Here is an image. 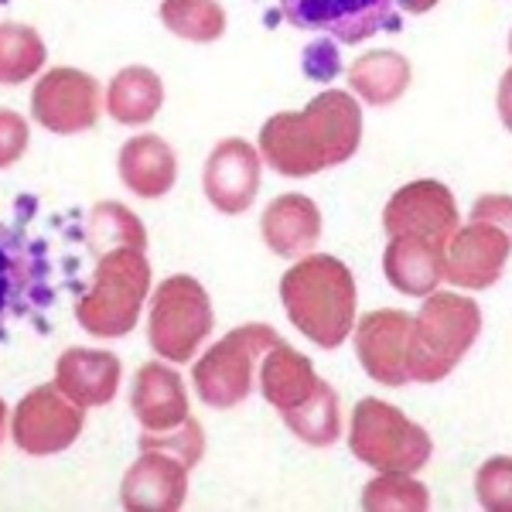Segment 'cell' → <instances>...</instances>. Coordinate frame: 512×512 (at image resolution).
<instances>
[{
	"mask_svg": "<svg viewBox=\"0 0 512 512\" xmlns=\"http://www.w3.org/2000/svg\"><path fill=\"white\" fill-rule=\"evenodd\" d=\"M130 410L144 431H171L188 417V393L181 376L164 362H147L137 369L134 390H130Z\"/></svg>",
	"mask_w": 512,
	"mask_h": 512,
	"instance_id": "17",
	"label": "cell"
},
{
	"mask_svg": "<svg viewBox=\"0 0 512 512\" xmlns=\"http://www.w3.org/2000/svg\"><path fill=\"white\" fill-rule=\"evenodd\" d=\"M151 287V263L144 250L120 246L96 260L93 291L76 304V321L96 338H120L137 325Z\"/></svg>",
	"mask_w": 512,
	"mask_h": 512,
	"instance_id": "4",
	"label": "cell"
},
{
	"mask_svg": "<svg viewBox=\"0 0 512 512\" xmlns=\"http://www.w3.org/2000/svg\"><path fill=\"white\" fill-rule=\"evenodd\" d=\"M212 325H216L212 301L195 277L175 274L154 291L147 338H151V349L158 352L161 359L188 362L202 349Z\"/></svg>",
	"mask_w": 512,
	"mask_h": 512,
	"instance_id": "7",
	"label": "cell"
},
{
	"mask_svg": "<svg viewBox=\"0 0 512 512\" xmlns=\"http://www.w3.org/2000/svg\"><path fill=\"white\" fill-rule=\"evenodd\" d=\"M28 151V120L14 110H0V168H11Z\"/></svg>",
	"mask_w": 512,
	"mask_h": 512,
	"instance_id": "32",
	"label": "cell"
},
{
	"mask_svg": "<svg viewBox=\"0 0 512 512\" xmlns=\"http://www.w3.org/2000/svg\"><path fill=\"white\" fill-rule=\"evenodd\" d=\"M386 280L407 297H427L444 280V246L420 236H390L383 253Z\"/></svg>",
	"mask_w": 512,
	"mask_h": 512,
	"instance_id": "20",
	"label": "cell"
},
{
	"mask_svg": "<svg viewBox=\"0 0 512 512\" xmlns=\"http://www.w3.org/2000/svg\"><path fill=\"white\" fill-rule=\"evenodd\" d=\"M291 325L321 349H338L355 328V280L338 256L308 253L280 280Z\"/></svg>",
	"mask_w": 512,
	"mask_h": 512,
	"instance_id": "2",
	"label": "cell"
},
{
	"mask_svg": "<svg viewBox=\"0 0 512 512\" xmlns=\"http://www.w3.org/2000/svg\"><path fill=\"white\" fill-rule=\"evenodd\" d=\"M287 427L294 431V437H301L311 448H328L338 441L342 434V417H338V393L332 390V383L321 379L318 390L308 396L304 403H297L294 410L280 414Z\"/></svg>",
	"mask_w": 512,
	"mask_h": 512,
	"instance_id": "25",
	"label": "cell"
},
{
	"mask_svg": "<svg viewBox=\"0 0 512 512\" xmlns=\"http://www.w3.org/2000/svg\"><path fill=\"white\" fill-rule=\"evenodd\" d=\"M458 226V202H454L451 188L434 178H420L403 185L400 192H393V198L383 209L386 236H420L448 246V239Z\"/></svg>",
	"mask_w": 512,
	"mask_h": 512,
	"instance_id": "11",
	"label": "cell"
},
{
	"mask_svg": "<svg viewBox=\"0 0 512 512\" xmlns=\"http://www.w3.org/2000/svg\"><path fill=\"white\" fill-rule=\"evenodd\" d=\"M260 236L274 256H308L321 239V209L308 195H280L263 212Z\"/></svg>",
	"mask_w": 512,
	"mask_h": 512,
	"instance_id": "18",
	"label": "cell"
},
{
	"mask_svg": "<svg viewBox=\"0 0 512 512\" xmlns=\"http://www.w3.org/2000/svg\"><path fill=\"white\" fill-rule=\"evenodd\" d=\"M509 52H512V35H509Z\"/></svg>",
	"mask_w": 512,
	"mask_h": 512,
	"instance_id": "38",
	"label": "cell"
},
{
	"mask_svg": "<svg viewBox=\"0 0 512 512\" xmlns=\"http://www.w3.org/2000/svg\"><path fill=\"white\" fill-rule=\"evenodd\" d=\"M396 7H400V11H407V14H427V11H434V7H437V0H396Z\"/></svg>",
	"mask_w": 512,
	"mask_h": 512,
	"instance_id": "36",
	"label": "cell"
},
{
	"mask_svg": "<svg viewBox=\"0 0 512 512\" xmlns=\"http://www.w3.org/2000/svg\"><path fill=\"white\" fill-rule=\"evenodd\" d=\"M431 495L407 472H383L362 489V509L390 512V509H427Z\"/></svg>",
	"mask_w": 512,
	"mask_h": 512,
	"instance_id": "29",
	"label": "cell"
},
{
	"mask_svg": "<svg viewBox=\"0 0 512 512\" xmlns=\"http://www.w3.org/2000/svg\"><path fill=\"white\" fill-rule=\"evenodd\" d=\"M475 495L482 509L512 512V458L495 454L475 472Z\"/></svg>",
	"mask_w": 512,
	"mask_h": 512,
	"instance_id": "31",
	"label": "cell"
},
{
	"mask_svg": "<svg viewBox=\"0 0 512 512\" xmlns=\"http://www.w3.org/2000/svg\"><path fill=\"white\" fill-rule=\"evenodd\" d=\"M45 284V260L31 239L0 222V325L28 311V297Z\"/></svg>",
	"mask_w": 512,
	"mask_h": 512,
	"instance_id": "19",
	"label": "cell"
},
{
	"mask_svg": "<svg viewBox=\"0 0 512 512\" xmlns=\"http://www.w3.org/2000/svg\"><path fill=\"white\" fill-rule=\"evenodd\" d=\"M304 72L318 82H332L338 76V48L335 38H321L311 48H304Z\"/></svg>",
	"mask_w": 512,
	"mask_h": 512,
	"instance_id": "33",
	"label": "cell"
},
{
	"mask_svg": "<svg viewBox=\"0 0 512 512\" xmlns=\"http://www.w3.org/2000/svg\"><path fill=\"white\" fill-rule=\"evenodd\" d=\"M349 448L362 465L376 468V472L414 475L431 461L434 441L403 410L376 400V396H366L352 410Z\"/></svg>",
	"mask_w": 512,
	"mask_h": 512,
	"instance_id": "5",
	"label": "cell"
},
{
	"mask_svg": "<svg viewBox=\"0 0 512 512\" xmlns=\"http://www.w3.org/2000/svg\"><path fill=\"white\" fill-rule=\"evenodd\" d=\"M287 24L301 31H321V35L359 45L376 31H396V0H280Z\"/></svg>",
	"mask_w": 512,
	"mask_h": 512,
	"instance_id": "8",
	"label": "cell"
},
{
	"mask_svg": "<svg viewBox=\"0 0 512 512\" xmlns=\"http://www.w3.org/2000/svg\"><path fill=\"white\" fill-rule=\"evenodd\" d=\"M120 373L123 366L113 352L65 349L55 362V386L82 410L106 407L120 390Z\"/></svg>",
	"mask_w": 512,
	"mask_h": 512,
	"instance_id": "16",
	"label": "cell"
},
{
	"mask_svg": "<svg viewBox=\"0 0 512 512\" xmlns=\"http://www.w3.org/2000/svg\"><path fill=\"white\" fill-rule=\"evenodd\" d=\"M321 376L315 373L308 355L291 349L287 342H277L274 349H267L260 362V393L270 407H277V414L294 410L297 403H304L311 393L318 390Z\"/></svg>",
	"mask_w": 512,
	"mask_h": 512,
	"instance_id": "22",
	"label": "cell"
},
{
	"mask_svg": "<svg viewBox=\"0 0 512 512\" xmlns=\"http://www.w3.org/2000/svg\"><path fill=\"white\" fill-rule=\"evenodd\" d=\"M410 62L407 55L390 52V48H376V52L359 55L349 65V89L366 106H390L396 103L410 86Z\"/></svg>",
	"mask_w": 512,
	"mask_h": 512,
	"instance_id": "24",
	"label": "cell"
},
{
	"mask_svg": "<svg viewBox=\"0 0 512 512\" xmlns=\"http://www.w3.org/2000/svg\"><path fill=\"white\" fill-rule=\"evenodd\" d=\"M482 308L465 294L434 291L414 318L407 342V369L417 383H441L475 345Z\"/></svg>",
	"mask_w": 512,
	"mask_h": 512,
	"instance_id": "3",
	"label": "cell"
},
{
	"mask_svg": "<svg viewBox=\"0 0 512 512\" xmlns=\"http://www.w3.org/2000/svg\"><path fill=\"white\" fill-rule=\"evenodd\" d=\"M472 219H482V222L499 226L512 243V195H482L472 205Z\"/></svg>",
	"mask_w": 512,
	"mask_h": 512,
	"instance_id": "34",
	"label": "cell"
},
{
	"mask_svg": "<svg viewBox=\"0 0 512 512\" xmlns=\"http://www.w3.org/2000/svg\"><path fill=\"white\" fill-rule=\"evenodd\" d=\"M512 253L509 236L499 226L482 219H468L458 226L444 246V277L465 291H485L502 277Z\"/></svg>",
	"mask_w": 512,
	"mask_h": 512,
	"instance_id": "12",
	"label": "cell"
},
{
	"mask_svg": "<svg viewBox=\"0 0 512 512\" xmlns=\"http://www.w3.org/2000/svg\"><path fill=\"white\" fill-rule=\"evenodd\" d=\"M82 424H86V410L72 403L55 383H48L31 390L18 403L11 434L24 454L45 458V454H59L69 444H76Z\"/></svg>",
	"mask_w": 512,
	"mask_h": 512,
	"instance_id": "9",
	"label": "cell"
},
{
	"mask_svg": "<svg viewBox=\"0 0 512 512\" xmlns=\"http://www.w3.org/2000/svg\"><path fill=\"white\" fill-rule=\"evenodd\" d=\"M45 41L28 24H0V86H18L38 76L45 65Z\"/></svg>",
	"mask_w": 512,
	"mask_h": 512,
	"instance_id": "26",
	"label": "cell"
},
{
	"mask_svg": "<svg viewBox=\"0 0 512 512\" xmlns=\"http://www.w3.org/2000/svg\"><path fill=\"white\" fill-rule=\"evenodd\" d=\"M495 106H499V117H502V123H506L509 134H512V65L502 72L499 93H495Z\"/></svg>",
	"mask_w": 512,
	"mask_h": 512,
	"instance_id": "35",
	"label": "cell"
},
{
	"mask_svg": "<svg viewBox=\"0 0 512 512\" xmlns=\"http://www.w3.org/2000/svg\"><path fill=\"white\" fill-rule=\"evenodd\" d=\"M120 181L140 198H161L175 188L178 181V158L171 144L158 134L130 137L120 147Z\"/></svg>",
	"mask_w": 512,
	"mask_h": 512,
	"instance_id": "21",
	"label": "cell"
},
{
	"mask_svg": "<svg viewBox=\"0 0 512 512\" xmlns=\"http://www.w3.org/2000/svg\"><path fill=\"white\" fill-rule=\"evenodd\" d=\"M280 335L270 325H239L236 332L219 338L192 369L195 393L205 407L233 410L253 390V366L274 349Z\"/></svg>",
	"mask_w": 512,
	"mask_h": 512,
	"instance_id": "6",
	"label": "cell"
},
{
	"mask_svg": "<svg viewBox=\"0 0 512 512\" xmlns=\"http://www.w3.org/2000/svg\"><path fill=\"white\" fill-rule=\"evenodd\" d=\"M89 243H93V250L99 256L110 253V250H120V246L147 250V233L127 205L99 202L96 209L89 212Z\"/></svg>",
	"mask_w": 512,
	"mask_h": 512,
	"instance_id": "28",
	"label": "cell"
},
{
	"mask_svg": "<svg viewBox=\"0 0 512 512\" xmlns=\"http://www.w3.org/2000/svg\"><path fill=\"white\" fill-rule=\"evenodd\" d=\"M4 424H7V403L0 400V441H4Z\"/></svg>",
	"mask_w": 512,
	"mask_h": 512,
	"instance_id": "37",
	"label": "cell"
},
{
	"mask_svg": "<svg viewBox=\"0 0 512 512\" xmlns=\"http://www.w3.org/2000/svg\"><path fill=\"white\" fill-rule=\"evenodd\" d=\"M140 451H164L171 454L175 461H181L185 468H192L202 461L205 454V434H202V424L192 417H185L178 427H171V431H144V437H140Z\"/></svg>",
	"mask_w": 512,
	"mask_h": 512,
	"instance_id": "30",
	"label": "cell"
},
{
	"mask_svg": "<svg viewBox=\"0 0 512 512\" xmlns=\"http://www.w3.org/2000/svg\"><path fill=\"white\" fill-rule=\"evenodd\" d=\"M188 492V468L164 451H140L120 485V502L130 512H175Z\"/></svg>",
	"mask_w": 512,
	"mask_h": 512,
	"instance_id": "15",
	"label": "cell"
},
{
	"mask_svg": "<svg viewBox=\"0 0 512 512\" xmlns=\"http://www.w3.org/2000/svg\"><path fill=\"white\" fill-rule=\"evenodd\" d=\"M164 103L161 76L147 65H127L106 86V113L123 127H144Z\"/></svg>",
	"mask_w": 512,
	"mask_h": 512,
	"instance_id": "23",
	"label": "cell"
},
{
	"mask_svg": "<svg viewBox=\"0 0 512 512\" xmlns=\"http://www.w3.org/2000/svg\"><path fill=\"white\" fill-rule=\"evenodd\" d=\"M161 21L185 41H216L226 31V11L219 0H164Z\"/></svg>",
	"mask_w": 512,
	"mask_h": 512,
	"instance_id": "27",
	"label": "cell"
},
{
	"mask_svg": "<svg viewBox=\"0 0 512 512\" xmlns=\"http://www.w3.org/2000/svg\"><path fill=\"white\" fill-rule=\"evenodd\" d=\"M99 82L79 69H52L35 82L31 117L52 134H86L99 120Z\"/></svg>",
	"mask_w": 512,
	"mask_h": 512,
	"instance_id": "10",
	"label": "cell"
},
{
	"mask_svg": "<svg viewBox=\"0 0 512 512\" xmlns=\"http://www.w3.org/2000/svg\"><path fill=\"white\" fill-rule=\"evenodd\" d=\"M263 178V158L253 144L239 137H229L216 144L202 171L205 198L226 216H239L253 205L256 192H260Z\"/></svg>",
	"mask_w": 512,
	"mask_h": 512,
	"instance_id": "13",
	"label": "cell"
},
{
	"mask_svg": "<svg viewBox=\"0 0 512 512\" xmlns=\"http://www.w3.org/2000/svg\"><path fill=\"white\" fill-rule=\"evenodd\" d=\"M359 144L362 110L345 89H325L297 113H274L260 130V158L284 178H311L345 164Z\"/></svg>",
	"mask_w": 512,
	"mask_h": 512,
	"instance_id": "1",
	"label": "cell"
},
{
	"mask_svg": "<svg viewBox=\"0 0 512 512\" xmlns=\"http://www.w3.org/2000/svg\"><path fill=\"white\" fill-rule=\"evenodd\" d=\"M414 315L407 311H373L352 328L355 332V355L362 369L383 386H407V342Z\"/></svg>",
	"mask_w": 512,
	"mask_h": 512,
	"instance_id": "14",
	"label": "cell"
}]
</instances>
